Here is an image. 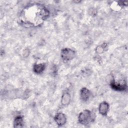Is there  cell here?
Here are the masks:
<instances>
[{
  "instance_id": "1",
  "label": "cell",
  "mask_w": 128,
  "mask_h": 128,
  "mask_svg": "<svg viewBox=\"0 0 128 128\" xmlns=\"http://www.w3.org/2000/svg\"><path fill=\"white\" fill-rule=\"evenodd\" d=\"M49 16L50 12L44 5L40 3H32L21 10L19 20L25 27L36 28L42 25Z\"/></svg>"
},
{
  "instance_id": "2",
  "label": "cell",
  "mask_w": 128,
  "mask_h": 128,
  "mask_svg": "<svg viewBox=\"0 0 128 128\" xmlns=\"http://www.w3.org/2000/svg\"><path fill=\"white\" fill-rule=\"evenodd\" d=\"M111 88L116 91L122 92L127 88L126 81L124 78L122 76H112L110 82Z\"/></svg>"
},
{
  "instance_id": "3",
  "label": "cell",
  "mask_w": 128,
  "mask_h": 128,
  "mask_svg": "<svg viewBox=\"0 0 128 128\" xmlns=\"http://www.w3.org/2000/svg\"><path fill=\"white\" fill-rule=\"evenodd\" d=\"M94 114L88 110H85L80 112L78 116V122L83 125H88L94 120Z\"/></svg>"
},
{
  "instance_id": "4",
  "label": "cell",
  "mask_w": 128,
  "mask_h": 128,
  "mask_svg": "<svg viewBox=\"0 0 128 128\" xmlns=\"http://www.w3.org/2000/svg\"><path fill=\"white\" fill-rule=\"evenodd\" d=\"M60 56L64 60L69 61L75 58L76 52L70 48H64L61 50Z\"/></svg>"
},
{
  "instance_id": "5",
  "label": "cell",
  "mask_w": 128,
  "mask_h": 128,
  "mask_svg": "<svg viewBox=\"0 0 128 128\" xmlns=\"http://www.w3.org/2000/svg\"><path fill=\"white\" fill-rule=\"evenodd\" d=\"M54 119L56 124L60 126H62L66 122V115L62 112H59L56 114Z\"/></svg>"
},
{
  "instance_id": "6",
  "label": "cell",
  "mask_w": 128,
  "mask_h": 128,
  "mask_svg": "<svg viewBox=\"0 0 128 128\" xmlns=\"http://www.w3.org/2000/svg\"><path fill=\"white\" fill-rule=\"evenodd\" d=\"M91 95V92L89 90H88L86 88H82L80 90V99L82 102H86L88 101Z\"/></svg>"
},
{
  "instance_id": "7",
  "label": "cell",
  "mask_w": 128,
  "mask_h": 128,
  "mask_svg": "<svg viewBox=\"0 0 128 128\" xmlns=\"http://www.w3.org/2000/svg\"><path fill=\"white\" fill-rule=\"evenodd\" d=\"M109 108L110 106L108 103L107 102L104 101L100 102L98 106V111L100 114L104 116H106L109 110Z\"/></svg>"
},
{
  "instance_id": "8",
  "label": "cell",
  "mask_w": 128,
  "mask_h": 128,
  "mask_svg": "<svg viewBox=\"0 0 128 128\" xmlns=\"http://www.w3.org/2000/svg\"><path fill=\"white\" fill-rule=\"evenodd\" d=\"M45 68H46L45 63L36 64L34 65L33 71L37 74H40L43 72L45 70Z\"/></svg>"
},
{
  "instance_id": "9",
  "label": "cell",
  "mask_w": 128,
  "mask_h": 128,
  "mask_svg": "<svg viewBox=\"0 0 128 128\" xmlns=\"http://www.w3.org/2000/svg\"><path fill=\"white\" fill-rule=\"evenodd\" d=\"M70 101V95L68 92H64L62 95L61 98L62 104L64 106L68 104Z\"/></svg>"
},
{
  "instance_id": "10",
  "label": "cell",
  "mask_w": 128,
  "mask_h": 128,
  "mask_svg": "<svg viewBox=\"0 0 128 128\" xmlns=\"http://www.w3.org/2000/svg\"><path fill=\"white\" fill-rule=\"evenodd\" d=\"M14 128H22L24 126L23 117L21 116H16L14 121Z\"/></svg>"
},
{
  "instance_id": "11",
  "label": "cell",
  "mask_w": 128,
  "mask_h": 128,
  "mask_svg": "<svg viewBox=\"0 0 128 128\" xmlns=\"http://www.w3.org/2000/svg\"><path fill=\"white\" fill-rule=\"evenodd\" d=\"M107 47V45L106 44H103L101 45L98 46L96 48V52L98 54H102L105 50V49Z\"/></svg>"
}]
</instances>
